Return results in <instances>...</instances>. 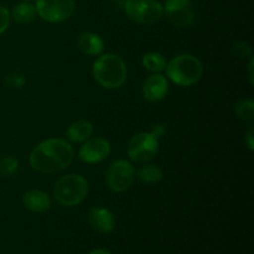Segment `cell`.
I'll use <instances>...</instances> for the list:
<instances>
[{
  "instance_id": "obj_3",
  "label": "cell",
  "mask_w": 254,
  "mask_h": 254,
  "mask_svg": "<svg viewBox=\"0 0 254 254\" xmlns=\"http://www.w3.org/2000/svg\"><path fill=\"white\" fill-rule=\"evenodd\" d=\"M166 78L180 87H190L197 83L203 74L202 62L193 55L183 54L166 62Z\"/></svg>"
},
{
  "instance_id": "obj_16",
  "label": "cell",
  "mask_w": 254,
  "mask_h": 254,
  "mask_svg": "<svg viewBox=\"0 0 254 254\" xmlns=\"http://www.w3.org/2000/svg\"><path fill=\"white\" fill-rule=\"evenodd\" d=\"M37 12L35 5L30 4V2H20V4L15 5L10 17H12V20L19 24H29V22L34 21Z\"/></svg>"
},
{
  "instance_id": "obj_24",
  "label": "cell",
  "mask_w": 254,
  "mask_h": 254,
  "mask_svg": "<svg viewBox=\"0 0 254 254\" xmlns=\"http://www.w3.org/2000/svg\"><path fill=\"white\" fill-rule=\"evenodd\" d=\"M246 144L251 151L254 150V126H251L248 128L247 134H246Z\"/></svg>"
},
{
  "instance_id": "obj_15",
  "label": "cell",
  "mask_w": 254,
  "mask_h": 254,
  "mask_svg": "<svg viewBox=\"0 0 254 254\" xmlns=\"http://www.w3.org/2000/svg\"><path fill=\"white\" fill-rule=\"evenodd\" d=\"M94 131V127L91 122L86 119L76 121L68 127L66 131V136L72 143H83L92 136Z\"/></svg>"
},
{
  "instance_id": "obj_11",
  "label": "cell",
  "mask_w": 254,
  "mask_h": 254,
  "mask_svg": "<svg viewBox=\"0 0 254 254\" xmlns=\"http://www.w3.org/2000/svg\"><path fill=\"white\" fill-rule=\"evenodd\" d=\"M143 97L148 102L156 103L168 96L169 79L160 73H154L149 76L143 83Z\"/></svg>"
},
{
  "instance_id": "obj_19",
  "label": "cell",
  "mask_w": 254,
  "mask_h": 254,
  "mask_svg": "<svg viewBox=\"0 0 254 254\" xmlns=\"http://www.w3.org/2000/svg\"><path fill=\"white\" fill-rule=\"evenodd\" d=\"M236 114L242 121H253L254 118V103L251 99H243L238 102L235 108Z\"/></svg>"
},
{
  "instance_id": "obj_22",
  "label": "cell",
  "mask_w": 254,
  "mask_h": 254,
  "mask_svg": "<svg viewBox=\"0 0 254 254\" xmlns=\"http://www.w3.org/2000/svg\"><path fill=\"white\" fill-rule=\"evenodd\" d=\"M5 83L12 89H20L25 86L26 81H25L24 76L19 73H11L5 78Z\"/></svg>"
},
{
  "instance_id": "obj_26",
  "label": "cell",
  "mask_w": 254,
  "mask_h": 254,
  "mask_svg": "<svg viewBox=\"0 0 254 254\" xmlns=\"http://www.w3.org/2000/svg\"><path fill=\"white\" fill-rule=\"evenodd\" d=\"M254 60L253 57H251L250 60V66H248V71H250V81H251V84L254 83L253 81V68H254Z\"/></svg>"
},
{
  "instance_id": "obj_14",
  "label": "cell",
  "mask_w": 254,
  "mask_h": 254,
  "mask_svg": "<svg viewBox=\"0 0 254 254\" xmlns=\"http://www.w3.org/2000/svg\"><path fill=\"white\" fill-rule=\"evenodd\" d=\"M78 49L87 56H99L104 50V41L94 32H82L78 37Z\"/></svg>"
},
{
  "instance_id": "obj_12",
  "label": "cell",
  "mask_w": 254,
  "mask_h": 254,
  "mask_svg": "<svg viewBox=\"0 0 254 254\" xmlns=\"http://www.w3.org/2000/svg\"><path fill=\"white\" fill-rule=\"evenodd\" d=\"M88 221L93 230L99 233H103V235L113 232V230L116 228V217L106 207L91 208L88 213Z\"/></svg>"
},
{
  "instance_id": "obj_9",
  "label": "cell",
  "mask_w": 254,
  "mask_h": 254,
  "mask_svg": "<svg viewBox=\"0 0 254 254\" xmlns=\"http://www.w3.org/2000/svg\"><path fill=\"white\" fill-rule=\"evenodd\" d=\"M164 12L176 27H189L195 21V10L191 0H166Z\"/></svg>"
},
{
  "instance_id": "obj_28",
  "label": "cell",
  "mask_w": 254,
  "mask_h": 254,
  "mask_svg": "<svg viewBox=\"0 0 254 254\" xmlns=\"http://www.w3.org/2000/svg\"><path fill=\"white\" fill-rule=\"evenodd\" d=\"M25 1H30V0H25Z\"/></svg>"
},
{
  "instance_id": "obj_6",
  "label": "cell",
  "mask_w": 254,
  "mask_h": 254,
  "mask_svg": "<svg viewBox=\"0 0 254 254\" xmlns=\"http://www.w3.org/2000/svg\"><path fill=\"white\" fill-rule=\"evenodd\" d=\"M159 151V138L151 131H141L129 140L127 154L134 163L145 164L150 161Z\"/></svg>"
},
{
  "instance_id": "obj_27",
  "label": "cell",
  "mask_w": 254,
  "mask_h": 254,
  "mask_svg": "<svg viewBox=\"0 0 254 254\" xmlns=\"http://www.w3.org/2000/svg\"><path fill=\"white\" fill-rule=\"evenodd\" d=\"M88 254H112V253L108 252V251H106V250H102V248H98V250L91 251Z\"/></svg>"
},
{
  "instance_id": "obj_18",
  "label": "cell",
  "mask_w": 254,
  "mask_h": 254,
  "mask_svg": "<svg viewBox=\"0 0 254 254\" xmlns=\"http://www.w3.org/2000/svg\"><path fill=\"white\" fill-rule=\"evenodd\" d=\"M141 64L148 71L160 73L166 67V59L160 52H148L141 57Z\"/></svg>"
},
{
  "instance_id": "obj_20",
  "label": "cell",
  "mask_w": 254,
  "mask_h": 254,
  "mask_svg": "<svg viewBox=\"0 0 254 254\" xmlns=\"http://www.w3.org/2000/svg\"><path fill=\"white\" fill-rule=\"evenodd\" d=\"M19 169V160L14 156H4L0 160V175L11 176Z\"/></svg>"
},
{
  "instance_id": "obj_25",
  "label": "cell",
  "mask_w": 254,
  "mask_h": 254,
  "mask_svg": "<svg viewBox=\"0 0 254 254\" xmlns=\"http://www.w3.org/2000/svg\"><path fill=\"white\" fill-rule=\"evenodd\" d=\"M165 131H166L165 126L161 123L154 124L153 128H151V133H153L156 138H160V136H163L164 134H165Z\"/></svg>"
},
{
  "instance_id": "obj_10",
  "label": "cell",
  "mask_w": 254,
  "mask_h": 254,
  "mask_svg": "<svg viewBox=\"0 0 254 254\" xmlns=\"http://www.w3.org/2000/svg\"><path fill=\"white\" fill-rule=\"evenodd\" d=\"M112 151V145L104 138H89L83 141L78 150V158L87 164H99L106 160Z\"/></svg>"
},
{
  "instance_id": "obj_2",
  "label": "cell",
  "mask_w": 254,
  "mask_h": 254,
  "mask_svg": "<svg viewBox=\"0 0 254 254\" xmlns=\"http://www.w3.org/2000/svg\"><path fill=\"white\" fill-rule=\"evenodd\" d=\"M92 73L99 86L106 89H117L126 83L128 68L118 55L103 54L94 61Z\"/></svg>"
},
{
  "instance_id": "obj_8",
  "label": "cell",
  "mask_w": 254,
  "mask_h": 254,
  "mask_svg": "<svg viewBox=\"0 0 254 254\" xmlns=\"http://www.w3.org/2000/svg\"><path fill=\"white\" fill-rule=\"evenodd\" d=\"M36 12L42 20L57 24L68 20L74 12V0H36Z\"/></svg>"
},
{
  "instance_id": "obj_23",
  "label": "cell",
  "mask_w": 254,
  "mask_h": 254,
  "mask_svg": "<svg viewBox=\"0 0 254 254\" xmlns=\"http://www.w3.org/2000/svg\"><path fill=\"white\" fill-rule=\"evenodd\" d=\"M10 19L11 17H10L9 10L0 5V35L4 34L7 30L10 24Z\"/></svg>"
},
{
  "instance_id": "obj_5",
  "label": "cell",
  "mask_w": 254,
  "mask_h": 254,
  "mask_svg": "<svg viewBox=\"0 0 254 254\" xmlns=\"http://www.w3.org/2000/svg\"><path fill=\"white\" fill-rule=\"evenodd\" d=\"M124 11L136 24L151 25L163 17L164 7L158 0H126Z\"/></svg>"
},
{
  "instance_id": "obj_4",
  "label": "cell",
  "mask_w": 254,
  "mask_h": 254,
  "mask_svg": "<svg viewBox=\"0 0 254 254\" xmlns=\"http://www.w3.org/2000/svg\"><path fill=\"white\" fill-rule=\"evenodd\" d=\"M89 185L86 178L79 174H68L56 181L54 186V198L64 207H74L86 200Z\"/></svg>"
},
{
  "instance_id": "obj_1",
  "label": "cell",
  "mask_w": 254,
  "mask_h": 254,
  "mask_svg": "<svg viewBox=\"0 0 254 254\" xmlns=\"http://www.w3.org/2000/svg\"><path fill=\"white\" fill-rule=\"evenodd\" d=\"M74 159L73 146L66 139L50 138L37 144L29 156L32 169L45 174L64 170Z\"/></svg>"
},
{
  "instance_id": "obj_17",
  "label": "cell",
  "mask_w": 254,
  "mask_h": 254,
  "mask_svg": "<svg viewBox=\"0 0 254 254\" xmlns=\"http://www.w3.org/2000/svg\"><path fill=\"white\" fill-rule=\"evenodd\" d=\"M136 178L144 184H156L163 180L164 170L155 164H146L136 171Z\"/></svg>"
},
{
  "instance_id": "obj_21",
  "label": "cell",
  "mask_w": 254,
  "mask_h": 254,
  "mask_svg": "<svg viewBox=\"0 0 254 254\" xmlns=\"http://www.w3.org/2000/svg\"><path fill=\"white\" fill-rule=\"evenodd\" d=\"M232 51L240 59H246V57H252V49L250 45L245 41H236L232 45Z\"/></svg>"
},
{
  "instance_id": "obj_13",
  "label": "cell",
  "mask_w": 254,
  "mask_h": 254,
  "mask_svg": "<svg viewBox=\"0 0 254 254\" xmlns=\"http://www.w3.org/2000/svg\"><path fill=\"white\" fill-rule=\"evenodd\" d=\"M22 203L31 212L42 213L51 208L52 201L50 196L44 191L29 190L22 195Z\"/></svg>"
},
{
  "instance_id": "obj_7",
  "label": "cell",
  "mask_w": 254,
  "mask_h": 254,
  "mask_svg": "<svg viewBox=\"0 0 254 254\" xmlns=\"http://www.w3.org/2000/svg\"><path fill=\"white\" fill-rule=\"evenodd\" d=\"M135 180L133 164L124 159H118L108 166L106 171V184L113 192H126Z\"/></svg>"
}]
</instances>
